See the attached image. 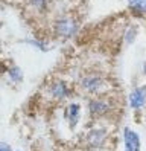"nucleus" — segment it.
Returning <instances> with one entry per match:
<instances>
[{"instance_id": "1", "label": "nucleus", "mask_w": 146, "mask_h": 151, "mask_svg": "<svg viewBox=\"0 0 146 151\" xmlns=\"http://www.w3.org/2000/svg\"><path fill=\"white\" fill-rule=\"evenodd\" d=\"M55 31L61 38H72L78 32V23L72 19H59L55 23Z\"/></svg>"}, {"instance_id": "2", "label": "nucleus", "mask_w": 146, "mask_h": 151, "mask_svg": "<svg viewBox=\"0 0 146 151\" xmlns=\"http://www.w3.org/2000/svg\"><path fill=\"white\" fill-rule=\"evenodd\" d=\"M123 145L125 151H140V137L131 128L123 130Z\"/></svg>"}, {"instance_id": "3", "label": "nucleus", "mask_w": 146, "mask_h": 151, "mask_svg": "<svg viewBox=\"0 0 146 151\" xmlns=\"http://www.w3.org/2000/svg\"><path fill=\"white\" fill-rule=\"evenodd\" d=\"M145 102H146V86H142V87H139V88H135V90L131 92V95H130L131 109L139 110L145 105Z\"/></svg>"}, {"instance_id": "4", "label": "nucleus", "mask_w": 146, "mask_h": 151, "mask_svg": "<svg viewBox=\"0 0 146 151\" xmlns=\"http://www.w3.org/2000/svg\"><path fill=\"white\" fill-rule=\"evenodd\" d=\"M102 86V76L100 75H85L81 79V87L87 92H97Z\"/></svg>"}, {"instance_id": "5", "label": "nucleus", "mask_w": 146, "mask_h": 151, "mask_svg": "<svg viewBox=\"0 0 146 151\" xmlns=\"http://www.w3.org/2000/svg\"><path fill=\"white\" fill-rule=\"evenodd\" d=\"M85 140H87V145L91 147V148H97L104 144L105 140V130H91L88 134L85 136Z\"/></svg>"}, {"instance_id": "6", "label": "nucleus", "mask_w": 146, "mask_h": 151, "mask_svg": "<svg viewBox=\"0 0 146 151\" xmlns=\"http://www.w3.org/2000/svg\"><path fill=\"white\" fill-rule=\"evenodd\" d=\"M49 90H50V95L53 98H57V99H66V98L70 95L69 87H67V84L64 81H55L50 86Z\"/></svg>"}, {"instance_id": "7", "label": "nucleus", "mask_w": 146, "mask_h": 151, "mask_svg": "<svg viewBox=\"0 0 146 151\" xmlns=\"http://www.w3.org/2000/svg\"><path fill=\"white\" fill-rule=\"evenodd\" d=\"M81 114V105L79 104H69L66 111H64V118H66L70 124V127H76Z\"/></svg>"}, {"instance_id": "8", "label": "nucleus", "mask_w": 146, "mask_h": 151, "mask_svg": "<svg viewBox=\"0 0 146 151\" xmlns=\"http://www.w3.org/2000/svg\"><path fill=\"white\" fill-rule=\"evenodd\" d=\"M88 110L93 116H104L105 113H108L110 105L104 99H91L88 104Z\"/></svg>"}, {"instance_id": "9", "label": "nucleus", "mask_w": 146, "mask_h": 151, "mask_svg": "<svg viewBox=\"0 0 146 151\" xmlns=\"http://www.w3.org/2000/svg\"><path fill=\"white\" fill-rule=\"evenodd\" d=\"M128 5L137 14H146V0H128Z\"/></svg>"}, {"instance_id": "10", "label": "nucleus", "mask_w": 146, "mask_h": 151, "mask_svg": "<svg viewBox=\"0 0 146 151\" xmlns=\"http://www.w3.org/2000/svg\"><path fill=\"white\" fill-rule=\"evenodd\" d=\"M27 2H29V5H31L32 8H35V9L43 11V9H46V6H47L49 0H27Z\"/></svg>"}, {"instance_id": "11", "label": "nucleus", "mask_w": 146, "mask_h": 151, "mask_svg": "<svg viewBox=\"0 0 146 151\" xmlns=\"http://www.w3.org/2000/svg\"><path fill=\"white\" fill-rule=\"evenodd\" d=\"M8 75L11 76V79H14V81H21V70L18 69L17 66H12L11 69H9V72H8Z\"/></svg>"}, {"instance_id": "12", "label": "nucleus", "mask_w": 146, "mask_h": 151, "mask_svg": "<svg viewBox=\"0 0 146 151\" xmlns=\"http://www.w3.org/2000/svg\"><path fill=\"white\" fill-rule=\"evenodd\" d=\"M29 44H32L34 47H36V49H40L41 52H46L47 50V46H46V44L43 43V41H40V40H26Z\"/></svg>"}, {"instance_id": "13", "label": "nucleus", "mask_w": 146, "mask_h": 151, "mask_svg": "<svg viewBox=\"0 0 146 151\" xmlns=\"http://www.w3.org/2000/svg\"><path fill=\"white\" fill-rule=\"evenodd\" d=\"M0 150H2V151H11V147H9L8 144H5V142H3L2 147H0Z\"/></svg>"}]
</instances>
